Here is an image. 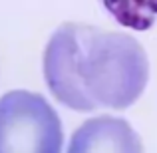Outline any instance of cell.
Instances as JSON below:
<instances>
[{"instance_id":"1","label":"cell","mask_w":157,"mask_h":153,"mask_svg":"<svg viewBox=\"0 0 157 153\" xmlns=\"http://www.w3.org/2000/svg\"><path fill=\"white\" fill-rule=\"evenodd\" d=\"M44 78L70 109H125L145 90L149 62L133 36L68 22L44 50Z\"/></svg>"},{"instance_id":"4","label":"cell","mask_w":157,"mask_h":153,"mask_svg":"<svg viewBox=\"0 0 157 153\" xmlns=\"http://www.w3.org/2000/svg\"><path fill=\"white\" fill-rule=\"evenodd\" d=\"M105 10L121 26L147 30L157 20V0H101Z\"/></svg>"},{"instance_id":"3","label":"cell","mask_w":157,"mask_h":153,"mask_svg":"<svg viewBox=\"0 0 157 153\" xmlns=\"http://www.w3.org/2000/svg\"><path fill=\"white\" fill-rule=\"evenodd\" d=\"M66 153H143V143L125 119L98 115L74 131Z\"/></svg>"},{"instance_id":"2","label":"cell","mask_w":157,"mask_h":153,"mask_svg":"<svg viewBox=\"0 0 157 153\" xmlns=\"http://www.w3.org/2000/svg\"><path fill=\"white\" fill-rule=\"evenodd\" d=\"M64 127L40 94L14 90L0 98V153H62Z\"/></svg>"}]
</instances>
